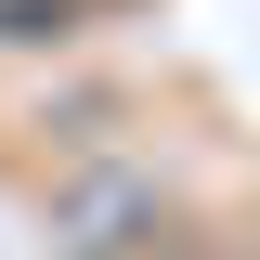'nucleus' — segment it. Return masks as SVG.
<instances>
[{
    "label": "nucleus",
    "instance_id": "obj_1",
    "mask_svg": "<svg viewBox=\"0 0 260 260\" xmlns=\"http://www.w3.org/2000/svg\"><path fill=\"white\" fill-rule=\"evenodd\" d=\"M156 221H169V195L143 169H65L52 182V247L65 260H143Z\"/></svg>",
    "mask_w": 260,
    "mask_h": 260
}]
</instances>
